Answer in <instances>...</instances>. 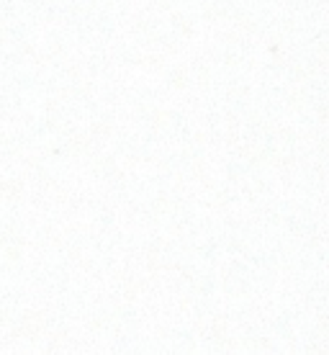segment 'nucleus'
I'll return each mask as SVG.
<instances>
[]
</instances>
